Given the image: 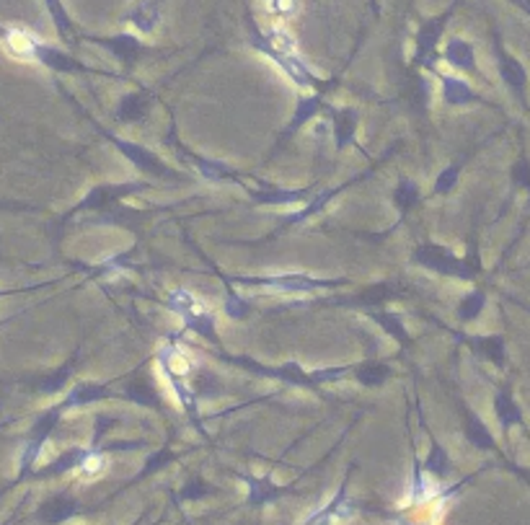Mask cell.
Returning a JSON list of instances; mask_svg holds the SVG:
<instances>
[{"mask_svg":"<svg viewBox=\"0 0 530 525\" xmlns=\"http://www.w3.org/2000/svg\"><path fill=\"white\" fill-rule=\"evenodd\" d=\"M251 45L261 50L264 54H270L280 68L290 75L298 85H316V78L310 75V70L306 68V63L298 57L295 42L285 32H270V35H259L257 29H251Z\"/></svg>","mask_w":530,"mask_h":525,"instance_id":"obj_1","label":"cell"},{"mask_svg":"<svg viewBox=\"0 0 530 525\" xmlns=\"http://www.w3.org/2000/svg\"><path fill=\"white\" fill-rule=\"evenodd\" d=\"M169 308L176 316H182L187 329L207 339H215V322H212L210 308L200 303L189 290H173L172 298H169Z\"/></svg>","mask_w":530,"mask_h":525,"instance_id":"obj_2","label":"cell"},{"mask_svg":"<svg viewBox=\"0 0 530 525\" xmlns=\"http://www.w3.org/2000/svg\"><path fill=\"white\" fill-rule=\"evenodd\" d=\"M63 411H65V407L60 404V407L50 409V411H44V414L39 417V422H36L34 430L29 432V442H26V448H24V453H21V474H26V469L34 463L36 456H39V451H42V445L47 442L50 432L57 427V422H60Z\"/></svg>","mask_w":530,"mask_h":525,"instance_id":"obj_3","label":"cell"},{"mask_svg":"<svg viewBox=\"0 0 530 525\" xmlns=\"http://www.w3.org/2000/svg\"><path fill=\"white\" fill-rule=\"evenodd\" d=\"M417 262H422L429 270L443 272V274H456V277H463V280L474 277V272L466 270L463 262H458L453 254H447L440 246H422L417 252Z\"/></svg>","mask_w":530,"mask_h":525,"instance_id":"obj_4","label":"cell"},{"mask_svg":"<svg viewBox=\"0 0 530 525\" xmlns=\"http://www.w3.org/2000/svg\"><path fill=\"white\" fill-rule=\"evenodd\" d=\"M450 14H453V11H445L443 16L427 21V24L419 29V35H417V60H419L422 65H427V68L435 65V47H437V42H440V36H443L445 24H447Z\"/></svg>","mask_w":530,"mask_h":525,"instance_id":"obj_5","label":"cell"},{"mask_svg":"<svg viewBox=\"0 0 530 525\" xmlns=\"http://www.w3.org/2000/svg\"><path fill=\"white\" fill-rule=\"evenodd\" d=\"M239 282L246 285H267V288H277L280 292H310L316 288H326V285H337L329 280H310L306 274H282V277H267V280H246L239 277Z\"/></svg>","mask_w":530,"mask_h":525,"instance_id":"obj_6","label":"cell"},{"mask_svg":"<svg viewBox=\"0 0 530 525\" xmlns=\"http://www.w3.org/2000/svg\"><path fill=\"white\" fill-rule=\"evenodd\" d=\"M163 8H166V0H137L124 18L135 26L137 32L151 35V32H155V26L161 24Z\"/></svg>","mask_w":530,"mask_h":525,"instance_id":"obj_7","label":"cell"},{"mask_svg":"<svg viewBox=\"0 0 530 525\" xmlns=\"http://www.w3.org/2000/svg\"><path fill=\"white\" fill-rule=\"evenodd\" d=\"M117 143V148H120L135 166L140 169H145L148 173H153V176H172V171L166 169L158 158H155L153 153L145 151L142 145H135V143H130V140H114Z\"/></svg>","mask_w":530,"mask_h":525,"instance_id":"obj_8","label":"cell"},{"mask_svg":"<svg viewBox=\"0 0 530 525\" xmlns=\"http://www.w3.org/2000/svg\"><path fill=\"white\" fill-rule=\"evenodd\" d=\"M32 60H39L42 65H47L52 70H60V73H78V70H83L65 52H60L57 47H50L44 42H36L34 52H32Z\"/></svg>","mask_w":530,"mask_h":525,"instance_id":"obj_9","label":"cell"},{"mask_svg":"<svg viewBox=\"0 0 530 525\" xmlns=\"http://www.w3.org/2000/svg\"><path fill=\"white\" fill-rule=\"evenodd\" d=\"M103 47H109V50L114 52L122 63H124V65H130V68H132L137 60H140V54L145 52L142 42H137L132 35L109 36V39H103Z\"/></svg>","mask_w":530,"mask_h":525,"instance_id":"obj_10","label":"cell"},{"mask_svg":"<svg viewBox=\"0 0 530 525\" xmlns=\"http://www.w3.org/2000/svg\"><path fill=\"white\" fill-rule=\"evenodd\" d=\"M0 36H3V42H5L8 52L16 54V57H32L36 42H39L34 35H29V32H24V29H3Z\"/></svg>","mask_w":530,"mask_h":525,"instance_id":"obj_11","label":"cell"},{"mask_svg":"<svg viewBox=\"0 0 530 525\" xmlns=\"http://www.w3.org/2000/svg\"><path fill=\"white\" fill-rule=\"evenodd\" d=\"M445 60H447L450 65H456V68L463 70H474V65H476L474 47H471L468 42H463V39H450V42H447V47H445Z\"/></svg>","mask_w":530,"mask_h":525,"instance_id":"obj_12","label":"cell"},{"mask_svg":"<svg viewBox=\"0 0 530 525\" xmlns=\"http://www.w3.org/2000/svg\"><path fill=\"white\" fill-rule=\"evenodd\" d=\"M75 510H78V505L63 494V497H52L50 502H44L42 510H39V518L47 520V523H63V520H68Z\"/></svg>","mask_w":530,"mask_h":525,"instance_id":"obj_13","label":"cell"},{"mask_svg":"<svg viewBox=\"0 0 530 525\" xmlns=\"http://www.w3.org/2000/svg\"><path fill=\"white\" fill-rule=\"evenodd\" d=\"M127 192H132V189L130 187H99L88 194L81 207H86V210H109V207L114 204V200H120L122 194H127Z\"/></svg>","mask_w":530,"mask_h":525,"instance_id":"obj_14","label":"cell"},{"mask_svg":"<svg viewBox=\"0 0 530 525\" xmlns=\"http://www.w3.org/2000/svg\"><path fill=\"white\" fill-rule=\"evenodd\" d=\"M443 96L445 102L453 104V106H461V104H468L476 99V94L461 78H443Z\"/></svg>","mask_w":530,"mask_h":525,"instance_id":"obj_15","label":"cell"},{"mask_svg":"<svg viewBox=\"0 0 530 525\" xmlns=\"http://www.w3.org/2000/svg\"><path fill=\"white\" fill-rule=\"evenodd\" d=\"M499 73H502V78H505V84H510L513 88H523L525 85V81H528V73H525V68L515 60V57H510V54H505V52H499Z\"/></svg>","mask_w":530,"mask_h":525,"instance_id":"obj_16","label":"cell"},{"mask_svg":"<svg viewBox=\"0 0 530 525\" xmlns=\"http://www.w3.org/2000/svg\"><path fill=\"white\" fill-rule=\"evenodd\" d=\"M355 127H358V114L352 109H342L334 112V133H337V148H344L352 137H355Z\"/></svg>","mask_w":530,"mask_h":525,"instance_id":"obj_17","label":"cell"},{"mask_svg":"<svg viewBox=\"0 0 530 525\" xmlns=\"http://www.w3.org/2000/svg\"><path fill=\"white\" fill-rule=\"evenodd\" d=\"M145 112H148V96L145 94H130L120 102L117 117L122 122H137V119L145 117Z\"/></svg>","mask_w":530,"mask_h":525,"instance_id":"obj_18","label":"cell"},{"mask_svg":"<svg viewBox=\"0 0 530 525\" xmlns=\"http://www.w3.org/2000/svg\"><path fill=\"white\" fill-rule=\"evenodd\" d=\"M103 396H106V389H103V386H96V383H81V386L65 399L63 407L65 409L83 407V404H91V401H99Z\"/></svg>","mask_w":530,"mask_h":525,"instance_id":"obj_19","label":"cell"},{"mask_svg":"<svg viewBox=\"0 0 530 525\" xmlns=\"http://www.w3.org/2000/svg\"><path fill=\"white\" fill-rule=\"evenodd\" d=\"M496 414H499V422L505 424V427H513V424L523 422V414H520V409L513 401V396L507 393V391H502L499 396H496L495 401Z\"/></svg>","mask_w":530,"mask_h":525,"instance_id":"obj_20","label":"cell"},{"mask_svg":"<svg viewBox=\"0 0 530 525\" xmlns=\"http://www.w3.org/2000/svg\"><path fill=\"white\" fill-rule=\"evenodd\" d=\"M88 456V451H81V448H73V451H68V453H63V456L57 458L52 466H47L44 471H42V476H54V474H65V471H70V469H81V463H83V458Z\"/></svg>","mask_w":530,"mask_h":525,"instance_id":"obj_21","label":"cell"},{"mask_svg":"<svg viewBox=\"0 0 530 525\" xmlns=\"http://www.w3.org/2000/svg\"><path fill=\"white\" fill-rule=\"evenodd\" d=\"M407 497H409L411 502H427V500H435V497H437V487L432 484L429 476H422L417 471L414 479H411V487Z\"/></svg>","mask_w":530,"mask_h":525,"instance_id":"obj_22","label":"cell"},{"mask_svg":"<svg viewBox=\"0 0 530 525\" xmlns=\"http://www.w3.org/2000/svg\"><path fill=\"white\" fill-rule=\"evenodd\" d=\"M466 432H468V441L474 442V445H479V448H495V438L481 424L479 417H474V414L466 417Z\"/></svg>","mask_w":530,"mask_h":525,"instance_id":"obj_23","label":"cell"},{"mask_svg":"<svg viewBox=\"0 0 530 525\" xmlns=\"http://www.w3.org/2000/svg\"><path fill=\"white\" fill-rule=\"evenodd\" d=\"M306 192H282V189H272V192H254V200L261 204H290L303 200Z\"/></svg>","mask_w":530,"mask_h":525,"instance_id":"obj_24","label":"cell"},{"mask_svg":"<svg viewBox=\"0 0 530 525\" xmlns=\"http://www.w3.org/2000/svg\"><path fill=\"white\" fill-rule=\"evenodd\" d=\"M44 5H47V11H50V16L52 21H54V26H57L60 36H70L73 24H70V16L68 11H65V5H63V0H44Z\"/></svg>","mask_w":530,"mask_h":525,"instance_id":"obj_25","label":"cell"},{"mask_svg":"<svg viewBox=\"0 0 530 525\" xmlns=\"http://www.w3.org/2000/svg\"><path fill=\"white\" fill-rule=\"evenodd\" d=\"M130 399L137 401V404H142V407H158L161 401H158V393L153 391V386H148V383H142V381H135V383H130Z\"/></svg>","mask_w":530,"mask_h":525,"instance_id":"obj_26","label":"cell"},{"mask_svg":"<svg viewBox=\"0 0 530 525\" xmlns=\"http://www.w3.org/2000/svg\"><path fill=\"white\" fill-rule=\"evenodd\" d=\"M484 292H471V295H466L463 298V303L458 305V316H461L463 322H471V319H476L481 313V308H484Z\"/></svg>","mask_w":530,"mask_h":525,"instance_id":"obj_27","label":"cell"},{"mask_svg":"<svg viewBox=\"0 0 530 525\" xmlns=\"http://www.w3.org/2000/svg\"><path fill=\"white\" fill-rule=\"evenodd\" d=\"M388 368L386 365H362L358 371V378L365 383V386H380L388 381Z\"/></svg>","mask_w":530,"mask_h":525,"instance_id":"obj_28","label":"cell"},{"mask_svg":"<svg viewBox=\"0 0 530 525\" xmlns=\"http://www.w3.org/2000/svg\"><path fill=\"white\" fill-rule=\"evenodd\" d=\"M474 344H476V350H481V352L489 357V360H495L496 365H499V362H505V344H502V339L499 337L476 339Z\"/></svg>","mask_w":530,"mask_h":525,"instance_id":"obj_29","label":"cell"},{"mask_svg":"<svg viewBox=\"0 0 530 525\" xmlns=\"http://www.w3.org/2000/svg\"><path fill=\"white\" fill-rule=\"evenodd\" d=\"M70 368H73V365H65V368H60V371H54V373L44 375V378L36 383L39 391H42V393H57V391L65 386V381H68V375H70Z\"/></svg>","mask_w":530,"mask_h":525,"instance_id":"obj_30","label":"cell"},{"mask_svg":"<svg viewBox=\"0 0 530 525\" xmlns=\"http://www.w3.org/2000/svg\"><path fill=\"white\" fill-rule=\"evenodd\" d=\"M394 200L396 204H398V210H409V207H414L417 200H419V189H417L414 182H401V184L396 187Z\"/></svg>","mask_w":530,"mask_h":525,"instance_id":"obj_31","label":"cell"},{"mask_svg":"<svg viewBox=\"0 0 530 525\" xmlns=\"http://www.w3.org/2000/svg\"><path fill=\"white\" fill-rule=\"evenodd\" d=\"M319 112V96H310V99H303V102L298 104V112H295V117H292L290 130H298L306 119H310L313 114Z\"/></svg>","mask_w":530,"mask_h":525,"instance_id":"obj_32","label":"cell"},{"mask_svg":"<svg viewBox=\"0 0 530 525\" xmlns=\"http://www.w3.org/2000/svg\"><path fill=\"white\" fill-rule=\"evenodd\" d=\"M376 319L383 323V326H386V332H391L398 342H404V344L409 342V339H407V332H404V326H401V322L396 319L394 313H376Z\"/></svg>","mask_w":530,"mask_h":525,"instance_id":"obj_33","label":"cell"},{"mask_svg":"<svg viewBox=\"0 0 530 525\" xmlns=\"http://www.w3.org/2000/svg\"><path fill=\"white\" fill-rule=\"evenodd\" d=\"M427 469L432 471V474H445L447 471V453H445L440 445H435L432 451H429V458H427Z\"/></svg>","mask_w":530,"mask_h":525,"instance_id":"obj_34","label":"cell"},{"mask_svg":"<svg viewBox=\"0 0 530 525\" xmlns=\"http://www.w3.org/2000/svg\"><path fill=\"white\" fill-rule=\"evenodd\" d=\"M197 163H200L202 176L212 179V182H218V179H231V173H228V169H225L222 163H215V161H197Z\"/></svg>","mask_w":530,"mask_h":525,"instance_id":"obj_35","label":"cell"},{"mask_svg":"<svg viewBox=\"0 0 530 525\" xmlns=\"http://www.w3.org/2000/svg\"><path fill=\"white\" fill-rule=\"evenodd\" d=\"M458 173H461V166H450V169H445L443 173H440V179H437V192H440V194H447L450 189L456 187Z\"/></svg>","mask_w":530,"mask_h":525,"instance_id":"obj_36","label":"cell"},{"mask_svg":"<svg viewBox=\"0 0 530 525\" xmlns=\"http://www.w3.org/2000/svg\"><path fill=\"white\" fill-rule=\"evenodd\" d=\"M225 311H228V316H233V319H246V313H249V303L246 301H240L239 295H228V301H225Z\"/></svg>","mask_w":530,"mask_h":525,"instance_id":"obj_37","label":"cell"},{"mask_svg":"<svg viewBox=\"0 0 530 525\" xmlns=\"http://www.w3.org/2000/svg\"><path fill=\"white\" fill-rule=\"evenodd\" d=\"M331 194H334V192H324V194H321L319 200H313V203H310L309 207L303 210V213H298V215H292V218H288V223L306 221L309 215H313V213H319V210H321V204H326V203H329V200H331Z\"/></svg>","mask_w":530,"mask_h":525,"instance_id":"obj_38","label":"cell"},{"mask_svg":"<svg viewBox=\"0 0 530 525\" xmlns=\"http://www.w3.org/2000/svg\"><path fill=\"white\" fill-rule=\"evenodd\" d=\"M197 396H207V399L218 396V381L212 375H202L197 383Z\"/></svg>","mask_w":530,"mask_h":525,"instance_id":"obj_39","label":"cell"},{"mask_svg":"<svg viewBox=\"0 0 530 525\" xmlns=\"http://www.w3.org/2000/svg\"><path fill=\"white\" fill-rule=\"evenodd\" d=\"M513 179L517 187L530 189V163L528 161H520L517 166L513 169Z\"/></svg>","mask_w":530,"mask_h":525,"instance_id":"obj_40","label":"cell"},{"mask_svg":"<svg viewBox=\"0 0 530 525\" xmlns=\"http://www.w3.org/2000/svg\"><path fill=\"white\" fill-rule=\"evenodd\" d=\"M81 469H83V474H88V476H93L96 471H102L103 456L102 453H88V456L83 458V463H81Z\"/></svg>","mask_w":530,"mask_h":525,"instance_id":"obj_41","label":"cell"},{"mask_svg":"<svg viewBox=\"0 0 530 525\" xmlns=\"http://www.w3.org/2000/svg\"><path fill=\"white\" fill-rule=\"evenodd\" d=\"M272 3V8L277 14H282V16H290L295 14V8H298V0H270Z\"/></svg>","mask_w":530,"mask_h":525,"instance_id":"obj_42","label":"cell"},{"mask_svg":"<svg viewBox=\"0 0 530 525\" xmlns=\"http://www.w3.org/2000/svg\"><path fill=\"white\" fill-rule=\"evenodd\" d=\"M112 424H114V420H109V417H102V420L96 422V438H102L103 432H106V430H109Z\"/></svg>","mask_w":530,"mask_h":525,"instance_id":"obj_43","label":"cell"}]
</instances>
